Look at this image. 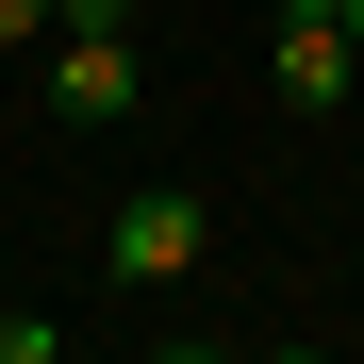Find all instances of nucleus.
Masks as SVG:
<instances>
[{
  "mask_svg": "<svg viewBox=\"0 0 364 364\" xmlns=\"http://www.w3.org/2000/svg\"><path fill=\"white\" fill-rule=\"evenodd\" d=\"M199 249H215V199L199 182H133L116 232H100V282L116 298H166V282H199Z\"/></svg>",
  "mask_w": 364,
  "mask_h": 364,
  "instance_id": "nucleus-1",
  "label": "nucleus"
},
{
  "mask_svg": "<svg viewBox=\"0 0 364 364\" xmlns=\"http://www.w3.org/2000/svg\"><path fill=\"white\" fill-rule=\"evenodd\" d=\"M331 17H348V33H364V0H331Z\"/></svg>",
  "mask_w": 364,
  "mask_h": 364,
  "instance_id": "nucleus-6",
  "label": "nucleus"
},
{
  "mask_svg": "<svg viewBox=\"0 0 364 364\" xmlns=\"http://www.w3.org/2000/svg\"><path fill=\"white\" fill-rule=\"evenodd\" d=\"M67 33H133V0H67Z\"/></svg>",
  "mask_w": 364,
  "mask_h": 364,
  "instance_id": "nucleus-5",
  "label": "nucleus"
},
{
  "mask_svg": "<svg viewBox=\"0 0 364 364\" xmlns=\"http://www.w3.org/2000/svg\"><path fill=\"white\" fill-rule=\"evenodd\" d=\"M133 100H149V67H133V33H67V50H50V116H83V133H116Z\"/></svg>",
  "mask_w": 364,
  "mask_h": 364,
  "instance_id": "nucleus-3",
  "label": "nucleus"
},
{
  "mask_svg": "<svg viewBox=\"0 0 364 364\" xmlns=\"http://www.w3.org/2000/svg\"><path fill=\"white\" fill-rule=\"evenodd\" d=\"M348 67H364V33L331 17V0H282V17H265V83H282L298 116H331V100H348Z\"/></svg>",
  "mask_w": 364,
  "mask_h": 364,
  "instance_id": "nucleus-2",
  "label": "nucleus"
},
{
  "mask_svg": "<svg viewBox=\"0 0 364 364\" xmlns=\"http://www.w3.org/2000/svg\"><path fill=\"white\" fill-rule=\"evenodd\" d=\"M33 33H67V0H0V50H33Z\"/></svg>",
  "mask_w": 364,
  "mask_h": 364,
  "instance_id": "nucleus-4",
  "label": "nucleus"
}]
</instances>
